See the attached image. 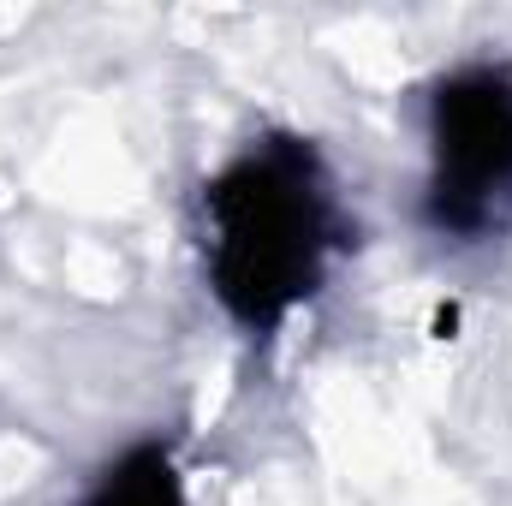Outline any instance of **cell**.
I'll return each instance as SVG.
<instances>
[{
	"label": "cell",
	"mask_w": 512,
	"mask_h": 506,
	"mask_svg": "<svg viewBox=\"0 0 512 506\" xmlns=\"http://www.w3.org/2000/svg\"><path fill=\"white\" fill-rule=\"evenodd\" d=\"M334 245V185L304 137H262L203 185L209 286L251 334L280 328L322 286Z\"/></svg>",
	"instance_id": "obj_1"
},
{
	"label": "cell",
	"mask_w": 512,
	"mask_h": 506,
	"mask_svg": "<svg viewBox=\"0 0 512 506\" xmlns=\"http://www.w3.org/2000/svg\"><path fill=\"white\" fill-rule=\"evenodd\" d=\"M84 506H185V483L167 447H131L96 477Z\"/></svg>",
	"instance_id": "obj_3"
},
{
	"label": "cell",
	"mask_w": 512,
	"mask_h": 506,
	"mask_svg": "<svg viewBox=\"0 0 512 506\" xmlns=\"http://www.w3.org/2000/svg\"><path fill=\"white\" fill-rule=\"evenodd\" d=\"M429 221L453 239L501 227L512 209V72L459 66L429 96Z\"/></svg>",
	"instance_id": "obj_2"
}]
</instances>
